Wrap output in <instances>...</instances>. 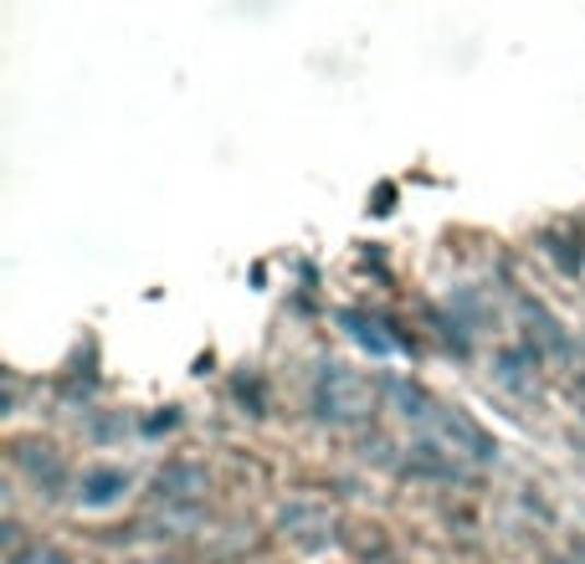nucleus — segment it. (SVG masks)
<instances>
[{
	"label": "nucleus",
	"instance_id": "1",
	"mask_svg": "<svg viewBox=\"0 0 585 564\" xmlns=\"http://www.w3.org/2000/svg\"><path fill=\"white\" fill-rule=\"evenodd\" d=\"M118 493H129V472L124 467H93V472H83V493L78 498L87 508H108V503H118Z\"/></svg>",
	"mask_w": 585,
	"mask_h": 564
},
{
	"label": "nucleus",
	"instance_id": "2",
	"mask_svg": "<svg viewBox=\"0 0 585 564\" xmlns=\"http://www.w3.org/2000/svg\"><path fill=\"white\" fill-rule=\"evenodd\" d=\"M206 478H201V467H190V462H169L160 478H154V493L160 498H185V493H201Z\"/></svg>",
	"mask_w": 585,
	"mask_h": 564
},
{
	"label": "nucleus",
	"instance_id": "3",
	"mask_svg": "<svg viewBox=\"0 0 585 564\" xmlns=\"http://www.w3.org/2000/svg\"><path fill=\"white\" fill-rule=\"evenodd\" d=\"M11 564H72V560L57 544H26L11 554Z\"/></svg>",
	"mask_w": 585,
	"mask_h": 564
}]
</instances>
